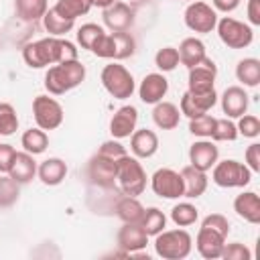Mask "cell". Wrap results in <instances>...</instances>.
I'll return each mask as SVG.
<instances>
[{
  "instance_id": "cell-1",
  "label": "cell",
  "mask_w": 260,
  "mask_h": 260,
  "mask_svg": "<svg viewBox=\"0 0 260 260\" xmlns=\"http://www.w3.org/2000/svg\"><path fill=\"white\" fill-rule=\"evenodd\" d=\"M22 59L30 69H41L47 65H57L63 61L77 59V49L71 41L61 37H45L22 47Z\"/></svg>"
},
{
  "instance_id": "cell-2",
  "label": "cell",
  "mask_w": 260,
  "mask_h": 260,
  "mask_svg": "<svg viewBox=\"0 0 260 260\" xmlns=\"http://www.w3.org/2000/svg\"><path fill=\"white\" fill-rule=\"evenodd\" d=\"M85 79V65L79 59L63 61L47 69L45 73V89L51 95H63L65 91L77 87Z\"/></svg>"
},
{
  "instance_id": "cell-3",
  "label": "cell",
  "mask_w": 260,
  "mask_h": 260,
  "mask_svg": "<svg viewBox=\"0 0 260 260\" xmlns=\"http://www.w3.org/2000/svg\"><path fill=\"white\" fill-rule=\"evenodd\" d=\"M154 238V252L165 260H183L191 254L193 240L187 230H162Z\"/></svg>"
},
{
  "instance_id": "cell-4",
  "label": "cell",
  "mask_w": 260,
  "mask_h": 260,
  "mask_svg": "<svg viewBox=\"0 0 260 260\" xmlns=\"http://www.w3.org/2000/svg\"><path fill=\"white\" fill-rule=\"evenodd\" d=\"M116 181L124 195L138 197L146 189V171L136 156L124 154L116 160Z\"/></svg>"
},
{
  "instance_id": "cell-5",
  "label": "cell",
  "mask_w": 260,
  "mask_h": 260,
  "mask_svg": "<svg viewBox=\"0 0 260 260\" xmlns=\"http://www.w3.org/2000/svg\"><path fill=\"white\" fill-rule=\"evenodd\" d=\"M211 181L217 187L223 189H234V187H246L252 181V171L234 158H225V160H217L211 167Z\"/></svg>"
},
{
  "instance_id": "cell-6",
  "label": "cell",
  "mask_w": 260,
  "mask_h": 260,
  "mask_svg": "<svg viewBox=\"0 0 260 260\" xmlns=\"http://www.w3.org/2000/svg\"><path fill=\"white\" fill-rule=\"evenodd\" d=\"M102 85L104 89L114 98V100H126L134 93V77L132 73L120 65V63H110L102 69Z\"/></svg>"
},
{
  "instance_id": "cell-7",
  "label": "cell",
  "mask_w": 260,
  "mask_h": 260,
  "mask_svg": "<svg viewBox=\"0 0 260 260\" xmlns=\"http://www.w3.org/2000/svg\"><path fill=\"white\" fill-rule=\"evenodd\" d=\"M217 28V35H219V41L230 47V49H246L252 41H254V32H252V26L242 22V20H236L232 16H223L217 20L215 24Z\"/></svg>"
},
{
  "instance_id": "cell-8",
  "label": "cell",
  "mask_w": 260,
  "mask_h": 260,
  "mask_svg": "<svg viewBox=\"0 0 260 260\" xmlns=\"http://www.w3.org/2000/svg\"><path fill=\"white\" fill-rule=\"evenodd\" d=\"M32 116L41 130H55L63 122V108L55 98L37 95L32 100Z\"/></svg>"
},
{
  "instance_id": "cell-9",
  "label": "cell",
  "mask_w": 260,
  "mask_h": 260,
  "mask_svg": "<svg viewBox=\"0 0 260 260\" xmlns=\"http://www.w3.org/2000/svg\"><path fill=\"white\" fill-rule=\"evenodd\" d=\"M185 24L193 32L207 35L217 24V10H213L207 2H201V0L191 2L185 10Z\"/></svg>"
},
{
  "instance_id": "cell-10",
  "label": "cell",
  "mask_w": 260,
  "mask_h": 260,
  "mask_svg": "<svg viewBox=\"0 0 260 260\" xmlns=\"http://www.w3.org/2000/svg\"><path fill=\"white\" fill-rule=\"evenodd\" d=\"M150 187L154 195L162 199H179L183 197V177L173 169H158L150 177Z\"/></svg>"
},
{
  "instance_id": "cell-11",
  "label": "cell",
  "mask_w": 260,
  "mask_h": 260,
  "mask_svg": "<svg viewBox=\"0 0 260 260\" xmlns=\"http://www.w3.org/2000/svg\"><path fill=\"white\" fill-rule=\"evenodd\" d=\"M215 75H217L215 63L209 57H205L199 65H195V67L189 69V81H187L189 83V89L187 91H191V93H205V91L215 89L213 87Z\"/></svg>"
},
{
  "instance_id": "cell-12",
  "label": "cell",
  "mask_w": 260,
  "mask_h": 260,
  "mask_svg": "<svg viewBox=\"0 0 260 260\" xmlns=\"http://www.w3.org/2000/svg\"><path fill=\"white\" fill-rule=\"evenodd\" d=\"M217 102V93L215 89L211 91H205V93H191V91H185L183 98H181V104H179V110L181 114H185L189 120L191 118H197L201 114H207Z\"/></svg>"
},
{
  "instance_id": "cell-13",
  "label": "cell",
  "mask_w": 260,
  "mask_h": 260,
  "mask_svg": "<svg viewBox=\"0 0 260 260\" xmlns=\"http://www.w3.org/2000/svg\"><path fill=\"white\" fill-rule=\"evenodd\" d=\"M87 175H89L91 183H95L100 187H112L116 181V160L95 152L87 165Z\"/></svg>"
},
{
  "instance_id": "cell-14",
  "label": "cell",
  "mask_w": 260,
  "mask_h": 260,
  "mask_svg": "<svg viewBox=\"0 0 260 260\" xmlns=\"http://www.w3.org/2000/svg\"><path fill=\"white\" fill-rule=\"evenodd\" d=\"M223 244H225V236L211 230V228H205L201 225L199 232H197V238H195V246H197V252L207 258V260H215L221 256V250H223Z\"/></svg>"
},
{
  "instance_id": "cell-15",
  "label": "cell",
  "mask_w": 260,
  "mask_h": 260,
  "mask_svg": "<svg viewBox=\"0 0 260 260\" xmlns=\"http://www.w3.org/2000/svg\"><path fill=\"white\" fill-rule=\"evenodd\" d=\"M136 122H138V110L134 106H122L114 112L110 120V134L116 140L128 138L136 130Z\"/></svg>"
},
{
  "instance_id": "cell-16",
  "label": "cell",
  "mask_w": 260,
  "mask_h": 260,
  "mask_svg": "<svg viewBox=\"0 0 260 260\" xmlns=\"http://www.w3.org/2000/svg\"><path fill=\"white\" fill-rule=\"evenodd\" d=\"M217 158H219V148L211 140H197L189 148V162L203 173L211 171Z\"/></svg>"
},
{
  "instance_id": "cell-17",
  "label": "cell",
  "mask_w": 260,
  "mask_h": 260,
  "mask_svg": "<svg viewBox=\"0 0 260 260\" xmlns=\"http://www.w3.org/2000/svg\"><path fill=\"white\" fill-rule=\"evenodd\" d=\"M118 248L124 254H136L148 244L146 232L140 228V223H124L118 232Z\"/></svg>"
},
{
  "instance_id": "cell-18",
  "label": "cell",
  "mask_w": 260,
  "mask_h": 260,
  "mask_svg": "<svg viewBox=\"0 0 260 260\" xmlns=\"http://www.w3.org/2000/svg\"><path fill=\"white\" fill-rule=\"evenodd\" d=\"M104 24L114 32V30H128L134 22V10L126 2H114L108 8H104Z\"/></svg>"
},
{
  "instance_id": "cell-19",
  "label": "cell",
  "mask_w": 260,
  "mask_h": 260,
  "mask_svg": "<svg viewBox=\"0 0 260 260\" xmlns=\"http://www.w3.org/2000/svg\"><path fill=\"white\" fill-rule=\"evenodd\" d=\"M169 91V81L162 73H148L144 75V79L140 81L138 87V95L144 104H158Z\"/></svg>"
},
{
  "instance_id": "cell-20",
  "label": "cell",
  "mask_w": 260,
  "mask_h": 260,
  "mask_svg": "<svg viewBox=\"0 0 260 260\" xmlns=\"http://www.w3.org/2000/svg\"><path fill=\"white\" fill-rule=\"evenodd\" d=\"M248 104H250L248 93L240 85H230L221 93V110L228 118H240L242 114H246Z\"/></svg>"
},
{
  "instance_id": "cell-21",
  "label": "cell",
  "mask_w": 260,
  "mask_h": 260,
  "mask_svg": "<svg viewBox=\"0 0 260 260\" xmlns=\"http://www.w3.org/2000/svg\"><path fill=\"white\" fill-rule=\"evenodd\" d=\"M130 150L136 158H150L158 150V136L148 128L134 130L130 134Z\"/></svg>"
},
{
  "instance_id": "cell-22",
  "label": "cell",
  "mask_w": 260,
  "mask_h": 260,
  "mask_svg": "<svg viewBox=\"0 0 260 260\" xmlns=\"http://www.w3.org/2000/svg\"><path fill=\"white\" fill-rule=\"evenodd\" d=\"M181 177H183V197L189 199H197L205 193L207 189V177L203 171L195 169L193 165H187L181 169Z\"/></svg>"
},
{
  "instance_id": "cell-23",
  "label": "cell",
  "mask_w": 260,
  "mask_h": 260,
  "mask_svg": "<svg viewBox=\"0 0 260 260\" xmlns=\"http://www.w3.org/2000/svg\"><path fill=\"white\" fill-rule=\"evenodd\" d=\"M8 175L18 183V185H26L35 179L37 175V160L32 158V154L28 152H16L10 165Z\"/></svg>"
},
{
  "instance_id": "cell-24",
  "label": "cell",
  "mask_w": 260,
  "mask_h": 260,
  "mask_svg": "<svg viewBox=\"0 0 260 260\" xmlns=\"http://www.w3.org/2000/svg\"><path fill=\"white\" fill-rule=\"evenodd\" d=\"M234 211L248 223H260V197L254 191H244L234 199Z\"/></svg>"
},
{
  "instance_id": "cell-25",
  "label": "cell",
  "mask_w": 260,
  "mask_h": 260,
  "mask_svg": "<svg viewBox=\"0 0 260 260\" xmlns=\"http://www.w3.org/2000/svg\"><path fill=\"white\" fill-rule=\"evenodd\" d=\"M37 175L43 181V185L55 187V185H59L67 177V165H65V160H61L57 156H51V158L43 160L37 167Z\"/></svg>"
},
{
  "instance_id": "cell-26",
  "label": "cell",
  "mask_w": 260,
  "mask_h": 260,
  "mask_svg": "<svg viewBox=\"0 0 260 260\" xmlns=\"http://www.w3.org/2000/svg\"><path fill=\"white\" fill-rule=\"evenodd\" d=\"M177 51H179V61H181L187 69L199 65V63L207 57V55H205V45H203L199 39H195V37L183 39Z\"/></svg>"
},
{
  "instance_id": "cell-27",
  "label": "cell",
  "mask_w": 260,
  "mask_h": 260,
  "mask_svg": "<svg viewBox=\"0 0 260 260\" xmlns=\"http://www.w3.org/2000/svg\"><path fill=\"white\" fill-rule=\"evenodd\" d=\"M152 120L160 130H173L179 126L181 120V110L173 102H158L152 108Z\"/></svg>"
},
{
  "instance_id": "cell-28",
  "label": "cell",
  "mask_w": 260,
  "mask_h": 260,
  "mask_svg": "<svg viewBox=\"0 0 260 260\" xmlns=\"http://www.w3.org/2000/svg\"><path fill=\"white\" fill-rule=\"evenodd\" d=\"M144 209L146 207L136 197H132V195H124L116 203V215L124 223H140V219L144 215Z\"/></svg>"
},
{
  "instance_id": "cell-29",
  "label": "cell",
  "mask_w": 260,
  "mask_h": 260,
  "mask_svg": "<svg viewBox=\"0 0 260 260\" xmlns=\"http://www.w3.org/2000/svg\"><path fill=\"white\" fill-rule=\"evenodd\" d=\"M236 77L246 87H256L260 83V61L254 57H246L236 65Z\"/></svg>"
},
{
  "instance_id": "cell-30",
  "label": "cell",
  "mask_w": 260,
  "mask_h": 260,
  "mask_svg": "<svg viewBox=\"0 0 260 260\" xmlns=\"http://www.w3.org/2000/svg\"><path fill=\"white\" fill-rule=\"evenodd\" d=\"M20 144H22L24 152H28V154L35 156V154H41V152L47 150V146H49V136H47V132L41 130L39 126H37V128H28V130H24V134H22V138H20Z\"/></svg>"
},
{
  "instance_id": "cell-31",
  "label": "cell",
  "mask_w": 260,
  "mask_h": 260,
  "mask_svg": "<svg viewBox=\"0 0 260 260\" xmlns=\"http://www.w3.org/2000/svg\"><path fill=\"white\" fill-rule=\"evenodd\" d=\"M14 10L18 18L26 22H35L43 18L49 8H47V0H14Z\"/></svg>"
},
{
  "instance_id": "cell-32",
  "label": "cell",
  "mask_w": 260,
  "mask_h": 260,
  "mask_svg": "<svg viewBox=\"0 0 260 260\" xmlns=\"http://www.w3.org/2000/svg\"><path fill=\"white\" fill-rule=\"evenodd\" d=\"M110 35H112V43H114V55H112L114 61H122V59H128V57L134 55L136 41H134V37L130 32H126V30H114Z\"/></svg>"
},
{
  "instance_id": "cell-33",
  "label": "cell",
  "mask_w": 260,
  "mask_h": 260,
  "mask_svg": "<svg viewBox=\"0 0 260 260\" xmlns=\"http://www.w3.org/2000/svg\"><path fill=\"white\" fill-rule=\"evenodd\" d=\"M91 0H57L53 6L57 14H61L67 20H75L77 16H83L91 10Z\"/></svg>"
},
{
  "instance_id": "cell-34",
  "label": "cell",
  "mask_w": 260,
  "mask_h": 260,
  "mask_svg": "<svg viewBox=\"0 0 260 260\" xmlns=\"http://www.w3.org/2000/svg\"><path fill=\"white\" fill-rule=\"evenodd\" d=\"M73 22L75 20H67L61 14H57L55 8H49L45 12V16H43V26L49 32V37H63V35H67L73 28Z\"/></svg>"
},
{
  "instance_id": "cell-35",
  "label": "cell",
  "mask_w": 260,
  "mask_h": 260,
  "mask_svg": "<svg viewBox=\"0 0 260 260\" xmlns=\"http://www.w3.org/2000/svg\"><path fill=\"white\" fill-rule=\"evenodd\" d=\"M165 225H167V215L158 207L144 209V215L140 219V228L146 232V236H156L158 232L165 230Z\"/></svg>"
},
{
  "instance_id": "cell-36",
  "label": "cell",
  "mask_w": 260,
  "mask_h": 260,
  "mask_svg": "<svg viewBox=\"0 0 260 260\" xmlns=\"http://www.w3.org/2000/svg\"><path fill=\"white\" fill-rule=\"evenodd\" d=\"M197 217H199L197 207H195L193 203H187V201L177 203V205L171 209V219H173V221H175L179 228L193 225V223L197 221Z\"/></svg>"
},
{
  "instance_id": "cell-37",
  "label": "cell",
  "mask_w": 260,
  "mask_h": 260,
  "mask_svg": "<svg viewBox=\"0 0 260 260\" xmlns=\"http://www.w3.org/2000/svg\"><path fill=\"white\" fill-rule=\"evenodd\" d=\"M104 32H106V30H104L100 24H95V22H85V24H81V26L77 28V43L81 45V49L91 51L93 45L98 43V39H100Z\"/></svg>"
},
{
  "instance_id": "cell-38",
  "label": "cell",
  "mask_w": 260,
  "mask_h": 260,
  "mask_svg": "<svg viewBox=\"0 0 260 260\" xmlns=\"http://www.w3.org/2000/svg\"><path fill=\"white\" fill-rule=\"evenodd\" d=\"M18 130V116L12 104L0 102V136H10Z\"/></svg>"
},
{
  "instance_id": "cell-39",
  "label": "cell",
  "mask_w": 260,
  "mask_h": 260,
  "mask_svg": "<svg viewBox=\"0 0 260 260\" xmlns=\"http://www.w3.org/2000/svg\"><path fill=\"white\" fill-rule=\"evenodd\" d=\"M20 195V185L8 175L0 177V207H10L18 201Z\"/></svg>"
},
{
  "instance_id": "cell-40",
  "label": "cell",
  "mask_w": 260,
  "mask_h": 260,
  "mask_svg": "<svg viewBox=\"0 0 260 260\" xmlns=\"http://www.w3.org/2000/svg\"><path fill=\"white\" fill-rule=\"evenodd\" d=\"M215 142H234L238 138V128L230 118H215V128L211 132Z\"/></svg>"
},
{
  "instance_id": "cell-41",
  "label": "cell",
  "mask_w": 260,
  "mask_h": 260,
  "mask_svg": "<svg viewBox=\"0 0 260 260\" xmlns=\"http://www.w3.org/2000/svg\"><path fill=\"white\" fill-rule=\"evenodd\" d=\"M215 128V118L209 114H201L197 118L189 120V132L199 138H211V132Z\"/></svg>"
},
{
  "instance_id": "cell-42",
  "label": "cell",
  "mask_w": 260,
  "mask_h": 260,
  "mask_svg": "<svg viewBox=\"0 0 260 260\" xmlns=\"http://www.w3.org/2000/svg\"><path fill=\"white\" fill-rule=\"evenodd\" d=\"M154 65L165 73V71H173L179 65V51L175 47H162L156 51L154 55Z\"/></svg>"
},
{
  "instance_id": "cell-43",
  "label": "cell",
  "mask_w": 260,
  "mask_h": 260,
  "mask_svg": "<svg viewBox=\"0 0 260 260\" xmlns=\"http://www.w3.org/2000/svg\"><path fill=\"white\" fill-rule=\"evenodd\" d=\"M236 128H238V134H242L246 138H256L260 134V120L252 114H242Z\"/></svg>"
},
{
  "instance_id": "cell-44",
  "label": "cell",
  "mask_w": 260,
  "mask_h": 260,
  "mask_svg": "<svg viewBox=\"0 0 260 260\" xmlns=\"http://www.w3.org/2000/svg\"><path fill=\"white\" fill-rule=\"evenodd\" d=\"M219 258H223V260H250L252 252L244 244L232 242V244H223V250H221Z\"/></svg>"
},
{
  "instance_id": "cell-45",
  "label": "cell",
  "mask_w": 260,
  "mask_h": 260,
  "mask_svg": "<svg viewBox=\"0 0 260 260\" xmlns=\"http://www.w3.org/2000/svg\"><path fill=\"white\" fill-rule=\"evenodd\" d=\"M201 225L211 228V230H215V232L223 234L225 238H228V234H230V221H228V217H225V215H221V213H209V215L201 221Z\"/></svg>"
},
{
  "instance_id": "cell-46",
  "label": "cell",
  "mask_w": 260,
  "mask_h": 260,
  "mask_svg": "<svg viewBox=\"0 0 260 260\" xmlns=\"http://www.w3.org/2000/svg\"><path fill=\"white\" fill-rule=\"evenodd\" d=\"M91 53H93V55H98V57H102V59H112V55H114L112 35H110V32H104V35L98 39V43L93 45Z\"/></svg>"
},
{
  "instance_id": "cell-47",
  "label": "cell",
  "mask_w": 260,
  "mask_h": 260,
  "mask_svg": "<svg viewBox=\"0 0 260 260\" xmlns=\"http://www.w3.org/2000/svg\"><path fill=\"white\" fill-rule=\"evenodd\" d=\"M100 154H104V156H108V158H114V160H118L120 156H124L126 154V148L118 142V140H106L102 146H100V150H98Z\"/></svg>"
},
{
  "instance_id": "cell-48",
  "label": "cell",
  "mask_w": 260,
  "mask_h": 260,
  "mask_svg": "<svg viewBox=\"0 0 260 260\" xmlns=\"http://www.w3.org/2000/svg\"><path fill=\"white\" fill-rule=\"evenodd\" d=\"M16 150L12 144H0V175H8Z\"/></svg>"
},
{
  "instance_id": "cell-49",
  "label": "cell",
  "mask_w": 260,
  "mask_h": 260,
  "mask_svg": "<svg viewBox=\"0 0 260 260\" xmlns=\"http://www.w3.org/2000/svg\"><path fill=\"white\" fill-rule=\"evenodd\" d=\"M246 167L250 169V171H254V173H258L260 171V144L258 142H254V144H250L248 148H246Z\"/></svg>"
},
{
  "instance_id": "cell-50",
  "label": "cell",
  "mask_w": 260,
  "mask_h": 260,
  "mask_svg": "<svg viewBox=\"0 0 260 260\" xmlns=\"http://www.w3.org/2000/svg\"><path fill=\"white\" fill-rule=\"evenodd\" d=\"M248 20L258 26L260 24V0H248Z\"/></svg>"
},
{
  "instance_id": "cell-51",
  "label": "cell",
  "mask_w": 260,
  "mask_h": 260,
  "mask_svg": "<svg viewBox=\"0 0 260 260\" xmlns=\"http://www.w3.org/2000/svg\"><path fill=\"white\" fill-rule=\"evenodd\" d=\"M213 4V10H219V12H234L238 6H240V0H211Z\"/></svg>"
},
{
  "instance_id": "cell-52",
  "label": "cell",
  "mask_w": 260,
  "mask_h": 260,
  "mask_svg": "<svg viewBox=\"0 0 260 260\" xmlns=\"http://www.w3.org/2000/svg\"><path fill=\"white\" fill-rule=\"evenodd\" d=\"M116 0H91L93 6H100V8H108L110 4H114Z\"/></svg>"
},
{
  "instance_id": "cell-53",
  "label": "cell",
  "mask_w": 260,
  "mask_h": 260,
  "mask_svg": "<svg viewBox=\"0 0 260 260\" xmlns=\"http://www.w3.org/2000/svg\"><path fill=\"white\" fill-rule=\"evenodd\" d=\"M136 2H144V0H136Z\"/></svg>"
}]
</instances>
